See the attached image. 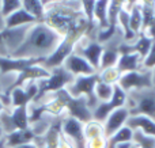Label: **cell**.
Instances as JSON below:
<instances>
[{
  "label": "cell",
  "mask_w": 155,
  "mask_h": 148,
  "mask_svg": "<svg viewBox=\"0 0 155 148\" xmlns=\"http://www.w3.org/2000/svg\"><path fill=\"white\" fill-rule=\"evenodd\" d=\"M63 41V37L53 29L41 23H34L30 26L22 45L11 54L14 59H33L45 60L56 50V48Z\"/></svg>",
  "instance_id": "obj_1"
},
{
  "label": "cell",
  "mask_w": 155,
  "mask_h": 148,
  "mask_svg": "<svg viewBox=\"0 0 155 148\" xmlns=\"http://www.w3.org/2000/svg\"><path fill=\"white\" fill-rule=\"evenodd\" d=\"M44 23L64 38L88 22L82 14V2H46Z\"/></svg>",
  "instance_id": "obj_2"
},
{
  "label": "cell",
  "mask_w": 155,
  "mask_h": 148,
  "mask_svg": "<svg viewBox=\"0 0 155 148\" xmlns=\"http://www.w3.org/2000/svg\"><path fill=\"white\" fill-rule=\"evenodd\" d=\"M125 106L131 116H146L155 121V88L129 92Z\"/></svg>",
  "instance_id": "obj_3"
},
{
  "label": "cell",
  "mask_w": 155,
  "mask_h": 148,
  "mask_svg": "<svg viewBox=\"0 0 155 148\" xmlns=\"http://www.w3.org/2000/svg\"><path fill=\"white\" fill-rule=\"evenodd\" d=\"M74 79H75V76L71 75L64 67H59V68L52 69L49 78L37 82L38 94H37V98H35L34 102L40 101L41 98H44L45 95L54 94V92H59V91H61V90H65L67 86H70L74 82Z\"/></svg>",
  "instance_id": "obj_4"
},
{
  "label": "cell",
  "mask_w": 155,
  "mask_h": 148,
  "mask_svg": "<svg viewBox=\"0 0 155 148\" xmlns=\"http://www.w3.org/2000/svg\"><path fill=\"white\" fill-rule=\"evenodd\" d=\"M0 128L3 133L8 135L15 130H25L30 128L29 106L23 108H5L0 113Z\"/></svg>",
  "instance_id": "obj_5"
},
{
  "label": "cell",
  "mask_w": 155,
  "mask_h": 148,
  "mask_svg": "<svg viewBox=\"0 0 155 148\" xmlns=\"http://www.w3.org/2000/svg\"><path fill=\"white\" fill-rule=\"evenodd\" d=\"M97 82H98V73L88 76H76L74 79V82L70 86H67L65 90L74 98H80V97L87 98L88 108L94 111V109L99 105L98 99L95 98V92H94Z\"/></svg>",
  "instance_id": "obj_6"
},
{
  "label": "cell",
  "mask_w": 155,
  "mask_h": 148,
  "mask_svg": "<svg viewBox=\"0 0 155 148\" xmlns=\"http://www.w3.org/2000/svg\"><path fill=\"white\" fill-rule=\"evenodd\" d=\"M59 95L63 99L65 111H67V116L78 120V121H80L82 124H86V122L93 120V110L88 108L87 98H84V97L74 98L68 94L67 90L59 91Z\"/></svg>",
  "instance_id": "obj_7"
},
{
  "label": "cell",
  "mask_w": 155,
  "mask_h": 148,
  "mask_svg": "<svg viewBox=\"0 0 155 148\" xmlns=\"http://www.w3.org/2000/svg\"><path fill=\"white\" fill-rule=\"evenodd\" d=\"M117 86L121 90H124L127 94L146 88H153L154 87L153 71L140 69V71H135V72L124 73Z\"/></svg>",
  "instance_id": "obj_8"
},
{
  "label": "cell",
  "mask_w": 155,
  "mask_h": 148,
  "mask_svg": "<svg viewBox=\"0 0 155 148\" xmlns=\"http://www.w3.org/2000/svg\"><path fill=\"white\" fill-rule=\"evenodd\" d=\"M102 52H104V45L97 42V40H93V38H88L84 35V37L80 38V41L76 43L74 53L79 54V56H82L84 60H87V61L93 65L94 69L98 72Z\"/></svg>",
  "instance_id": "obj_9"
},
{
  "label": "cell",
  "mask_w": 155,
  "mask_h": 148,
  "mask_svg": "<svg viewBox=\"0 0 155 148\" xmlns=\"http://www.w3.org/2000/svg\"><path fill=\"white\" fill-rule=\"evenodd\" d=\"M127 99H128V94H127L124 90H121L118 86H114V92H113V97L110 101L104 103H99L93 111V120L102 122L109 117V114L112 111H114L116 109H120L123 106L127 105Z\"/></svg>",
  "instance_id": "obj_10"
},
{
  "label": "cell",
  "mask_w": 155,
  "mask_h": 148,
  "mask_svg": "<svg viewBox=\"0 0 155 148\" xmlns=\"http://www.w3.org/2000/svg\"><path fill=\"white\" fill-rule=\"evenodd\" d=\"M38 94L37 82H29L23 87L12 90L10 95V108H23L33 103Z\"/></svg>",
  "instance_id": "obj_11"
},
{
  "label": "cell",
  "mask_w": 155,
  "mask_h": 148,
  "mask_svg": "<svg viewBox=\"0 0 155 148\" xmlns=\"http://www.w3.org/2000/svg\"><path fill=\"white\" fill-rule=\"evenodd\" d=\"M61 133L74 144L75 148H86L83 124L70 116H65L61 122Z\"/></svg>",
  "instance_id": "obj_12"
},
{
  "label": "cell",
  "mask_w": 155,
  "mask_h": 148,
  "mask_svg": "<svg viewBox=\"0 0 155 148\" xmlns=\"http://www.w3.org/2000/svg\"><path fill=\"white\" fill-rule=\"evenodd\" d=\"M44 60L33 59H14V57H0V75L5 73H21L25 69L37 64H42Z\"/></svg>",
  "instance_id": "obj_13"
},
{
  "label": "cell",
  "mask_w": 155,
  "mask_h": 148,
  "mask_svg": "<svg viewBox=\"0 0 155 148\" xmlns=\"http://www.w3.org/2000/svg\"><path fill=\"white\" fill-rule=\"evenodd\" d=\"M129 109L127 106H123L120 109H116L114 111L109 114L106 120L104 121V128H105V136L110 137L112 135H114L116 132L124 128L127 125V121L129 118Z\"/></svg>",
  "instance_id": "obj_14"
},
{
  "label": "cell",
  "mask_w": 155,
  "mask_h": 148,
  "mask_svg": "<svg viewBox=\"0 0 155 148\" xmlns=\"http://www.w3.org/2000/svg\"><path fill=\"white\" fill-rule=\"evenodd\" d=\"M63 67L68 71L72 76H88V75H94L97 73V71L93 68V65L84 60L82 56L76 53H72L67 60L64 61Z\"/></svg>",
  "instance_id": "obj_15"
},
{
  "label": "cell",
  "mask_w": 155,
  "mask_h": 148,
  "mask_svg": "<svg viewBox=\"0 0 155 148\" xmlns=\"http://www.w3.org/2000/svg\"><path fill=\"white\" fill-rule=\"evenodd\" d=\"M153 43H154V41L142 33V34L136 38L135 42H132V43L123 42L120 45V48H118V50H120V54H123V53H137L143 60H144L146 56L148 54V52L151 50Z\"/></svg>",
  "instance_id": "obj_16"
},
{
  "label": "cell",
  "mask_w": 155,
  "mask_h": 148,
  "mask_svg": "<svg viewBox=\"0 0 155 148\" xmlns=\"http://www.w3.org/2000/svg\"><path fill=\"white\" fill-rule=\"evenodd\" d=\"M125 127H128L132 132L139 130L146 136L155 137V121L146 116H129Z\"/></svg>",
  "instance_id": "obj_17"
},
{
  "label": "cell",
  "mask_w": 155,
  "mask_h": 148,
  "mask_svg": "<svg viewBox=\"0 0 155 148\" xmlns=\"http://www.w3.org/2000/svg\"><path fill=\"white\" fill-rule=\"evenodd\" d=\"M116 68L121 72V75L140 71L143 69V59L137 53H123L120 54Z\"/></svg>",
  "instance_id": "obj_18"
},
{
  "label": "cell",
  "mask_w": 155,
  "mask_h": 148,
  "mask_svg": "<svg viewBox=\"0 0 155 148\" xmlns=\"http://www.w3.org/2000/svg\"><path fill=\"white\" fill-rule=\"evenodd\" d=\"M4 139H5V148H16L34 143L35 136L29 128V129L25 130H15L12 133L4 135Z\"/></svg>",
  "instance_id": "obj_19"
},
{
  "label": "cell",
  "mask_w": 155,
  "mask_h": 148,
  "mask_svg": "<svg viewBox=\"0 0 155 148\" xmlns=\"http://www.w3.org/2000/svg\"><path fill=\"white\" fill-rule=\"evenodd\" d=\"M34 23H37V21L31 15H29L23 8L15 11L14 14L5 18V29H18V27L23 26H31Z\"/></svg>",
  "instance_id": "obj_20"
},
{
  "label": "cell",
  "mask_w": 155,
  "mask_h": 148,
  "mask_svg": "<svg viewBox=\"0 0 155 148\" xmlns=\"http://www.w3.org/2000/svg\"><path fill=\"white\" fill-rule=\"evenodd\" d=\"M22 8L29 15H31L37 21V23L44 22L45 11H46V2H40V0H22Z\"/></svg>",
  "instance_id": "obj_21"
},
{
  "label": "cell",
  "mask_w": 155,
  "mask_h": 148,
  "mask_svg": "<svg viewBox=\"0 0 155 148\" xmlns=\"http://www.w3.org/2000/svg\"><path fill=\"white\" fill-rule=\"evenodd\" d=\"M107 7H109V2L107 0H95L94 23L98 27V30H105L109 27V22H107Z\"/></svg>",
  "instance_id": "obj_22"
},
{
  "label": "cell",
  "mask_w": 155,
  "mask_h": 148,
  "mask_svg": "<svg viewBox=\"0 0 155 148\" xmlns=\"http://www.w3.org/2000/svg\"><path fill=\"white\" fill-rule=\"evenodd\" d=\"M132 136H134V132H132L128 127L121 128L118 132H116L114 135L107 137V147L106 148H117L120 144L131 143Z\"/></svg>",
  "instance_id": "obj_23"
},
{
  "label": "cell",
  "mask_w": 155,
  "mask_h": 148,
  "mask_svg": "<svg viewBox=\"0 0 155 148\" xmlns=\"http://www.w3.org/2000/svg\"><path fill=\"white\" fill-rule=\"evenodd\" d=\"M83 133H84L86 141L95 137H102V136H105L104 124L97 121V120H91V121L83 124Z\"/></svg>",
  "instance_id": "obj_24"
},
{
  "label": "cell",
  "mask_w": 155,
  "mask_h": 148,
  "mask_svg": "<svg viewBox=\"0 0 155 148\" xmlns=\"http://www.w3.org/2000/svg\"><path fill=\"white\" fill-rule=\"evenodd\" d=\"M129 24H131V30L136 35L142 34L143 30V16H142V7H140V2H136L135 7L129 12Z\"/></svg>",
  "instance_id": "obj_25"
},
{
  "label": "cell",
  "mask_w": 155,
  "mask_h": 148,
  "mask_svg": "<svg viewBox=\"0 0 155 148\" xmlns=\"http://www.w3.org/2000/svg\"><path fill=\"white\" fill-rule=\"evenodd\" d=\"M97 73H98V80L99 82L110 84V86H117L118 82H120V79H121V76H123L121 72L116 67L106 68V69H101Z\"/></svg>",
  "instance_id": "obj_26"
},
{
  "label": "cell",
  "mask_w": 155,
  "mask_h": 148,
  "mask_svg": "<svg viewBox=\"0 0 155 148\" xmlns=\"http://www.w3.org/2000/svg\"><path fill=\"white\" fill-rule=\"evenodd\" d=\"M123 10H124V2H121V0L109 2V7H107V22H109L110 27H117L118 16H120Z\"/></svg>",
  "instance_id": "obj_27"
},
{
  "label": "cell",
  "mask_w": 155,
  "mask_h": 148,
  "mask_svg": "<svg viewBox=\"0 0 155 148\" xmlns=\"http://www.w3.org/2000/svg\"><path fill=\"white\" fill-rule=\"evenodd\" d=\"M95 98L98 99L99 103H104V102H107V101L112 99L113 97V92H114V86H110V84H106V83H102V82H97L95 84Z\"/></svg>",
  "instance_id": "obj_28"
},
{
  "label": "cell",
  "mask_w": 155,
  "mask_h": 148,
  "mask_svg": "<svg viewBox=\"0 0 155 148\" xmlns=\"http://www.w3.org/2000/svg\"><path fill=\"white\" fill-rule=\"evenodd\" d=\"M132 143L137 148H155V137L146 136L142 132H139V130H134Z\"/></svg>",
  "instance_id": "obj_29"
},
{
  "label": "cell",
  "mask_w": 155,
  "mask_h": 148,
  "mask_svg": "<svg viewBox=\"0 0 155 148\" xmlns=\"http://www.w3.org/2000/svg\"><path fill=\"white\" fill-rule=\"evenodd\" d=\"M21 8L22 0H0V14L4 16V19Z\"/></svg>",
  "instance_id": "obj_30"
},
{
  "label": "cell",
  "mask_w": 155,
  "mask_h": 148,
  "mask_svg": "<svg viewBox=\"0 0 155 148\" xmlns=\"http://www.w3.org/2000/svg\"><path fill=\"white\" fill-rule=\"evenodd\" d=\"M94 7H95V0L82 2V14L88 23H94Z\"/></svg>",
  "instance_id": "obj_31"
},
{
  "label": "cell",
  "mask_w": 155,
  "mask_h": 148,
  "mask_svg": "<svg viewBox=\"0 0 155 148\" xmlns=\"http://www.w3.org/2000/svg\"><path fill=\"white\" fill-rule=\"evenodd\" d=\"M143 69L146 71H154L155 69V42L151 46V50L143 60Z\"/></svg>",
  "instance_id": "obj_32"
},
{
  "label": "cell",
  "mask_w": 155,
  "mask_h": 148,
  "mask_svg": "<svg viewBox=\"0 0 155 148\" xmlns=\"http://www.w3.org/2000/svg\"><path fill=\"white\" fill-rule=\"evenodd\" d=\"M107 147V137L102 136V137H95L91 140L86 141V148H106Z\"/></svg>",
  "instance_id": "obj_33"
},
{
  "label": "cell",
  "mask_w": 155,
  "mask_h": 148,
  "mask_svg": "<svg viewBox=\"0 0 155 148\" xmlns=\"http://www.w3.org/2000/svg\"><path fill=\"white\" fill-rule=\"evenodd\" d=\"M0 57H10V53H8L7 45H5V35H4V31L0 33Z\"/></svg>",
  "instance_id": "obj_34"
},
{
  "label": "cell",
  "mask_w": 155,
  "mask_h": 148,
  "mask_svg": "<svg viewBox=\"0 0 155 148\" xmlns=\"http://www.w3.org/2000/svg\"><path fill=\"white\" fill-rule=\"evenodd\" d=\"M143 34H146L148 38H151V40L155 42V19L143 30Z\"/></svg>",
  "instance_id": "obj_35"
},
{
  "label": "cell",
  "mask_w": 155,
  "mask_h": 148,
  "mask_svg": "<svg viewBox=\"0 0 155 148\" xmlns=\"http://www.w3.org/2000/svg\"><path fill=\"white\" fill-rule=\"evenodd\" d=\"M5 30V19L4 16L0 14V33H3Z\"/></svg>",
  "instance_id": "obj_36"
},
{
  "label": "cell",
  "mask_w": 155,
  "mask_h": 148,
  "mask_svg": "<svg viewBox=\"0 0 155 148\" xmlns=\"http://www.w3.org/2000/svg\"><path fill=\"white\" fill-rule=\"evenodd\" d=\"M0 102L4 103L5 108H10V99H8V98H5L4 95H2V94H0Z\"/></svg>",
  "instance_id": "obj_37"
},
{
  "label": "cell",
  "mask_w": 155,
  "mask_h": 148,
  "mask_svg": "<svg viewBox=\"0 0 155 148\" xmlns=\"http://www.w3.org/2000/svg\"><path fill=\"white\" fill-rule=\"evenodd\" d=\"M16 148H38V147L35 146L34 143H31V144H26V146H21V147H16Z\"/></svg>",
  "instance_id": "obj_38"
},
{
  "label": "cell",
  "mask_w": 155,
  "mask_h": 148,
  "mask_svg": "<svg viewBox=\"0 0 155 148\" xmlns=\"http://www.w3.org/2000/svg\"><path fill=\"white\" fill-rule=\"evenodd\" d=\"M0 148H5V139H4V136L0 139Z\"/></svg>",
  "instance_id": "obj_39"
},
{
  "label": "cell",
  "mask_w": 155,
  "mask_h": 148,
  "mask_svg": "<svg viewBox=\"0 0 155 148\" xmlns=\"http://www.w3.org/2000/svg\"><path fill=\"white\" fill-rule=\"evenodd\" d=\"M129 144L131 143H125V144H120L117 148H129Z\"/></svg>",
  "instance_id": "obj_40"
},
{
  "label": "cell",
  "mask_w": 155,
  "mask_h": 148,
  "mask_svg": "<svg viewBox=\"0 0 155 148\" xmlns=\"http://www.w3.org/2000/svg\"><path fill=\"white\" fill-rule=\"evenodd\" d=\"M4 109H5V105H4L3 102H0V113H2V111L4 110Z\"/></svg>",
  "instance_id": "obj_41"
},
{
  "label": "cell",
  "mask_w": 155,
  "mask_h": 148,
  "mask_svg": "<svg viewBox=\"0 0 155 148\" xmlns=\"http://www.w3.org/2000/svg\"><path fill=\"white\" fill-rule=\"evenodd\" d=\"M153 82H154V88H155V69L153 71Z\"/></svg>",
  "instance_id": "obj_42"
}]
</instances>
